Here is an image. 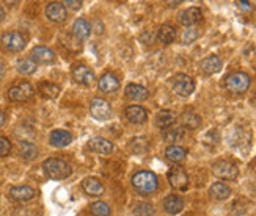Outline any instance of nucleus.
I'll use <instances>...</instances> for the list:
<instances>
[{
    "label": "nucleus",
    "mask_w": 256,
    "mask_h": 216,
    "mask_svg": "<svg viewBox=\"0 0 256 216\" xmlns=\"http://www.w3.org/2000/svg\"><path fill=\"white\" fill-rule=\"evenodd\" d=\"M42 169H44L46 176L49 179L54 180H63L71 176V166L66 163L65 160L61 158H47L44 163H42Z\"/></svg>",
    "instance_id": "1"
},
{
    "label": "nucleus",
    "mask_w": 256,
    "mask_h": 216,
    "mask_svg": "<svg viewBox=\"0 0 256 216\" xmlns=\"http://www.w3.org/2000/svg\"><path fill=\"white\" fill-rule=\"evenodd\" d=\"M134 188L142 194H151L157 190V177L154 172L140 171L132 177Z\"/></svg>",
    "instance_id": "2"
},
{
    "label": "nucleus",
    "mask_w": 256,
    "mask_h": 216,
    "mask_svg": "<svg viewBox=\"0 0 256 216\" xmlns=\"http://www.w3.org/2000/svg\"><path fill=\"white\" fill-rule=\"evenodd\" d=\"M250 77L245 72H234L227 77V90L234 94H242L249 90Z\"/></svg>",
    "instance_id": "3"
},
{
    "label": "nucleus",
    "mask_w": 256,
    "mask_h": 216,
    "mask_svg": "<svg viewBox=\"0 0 256 216\" xmlns=\"http://www.w3.org/2000/svg\"><path fill=\"white\" fill-rule=\"evenodd\" d=\"M212 172H214V176L219 179L234 180L239 176V168L228 160H219L212 165Z\"/></svg>",
    "instance_id": "4"
},
{
    "label": "nucleus",
    "mask_w": 256,
    "mask_h": 216,
    "mask_svg": "<svg viewBox=\"0 0 256 216\" xmlns=\"http://www.w3.org/2000/svg\"><path fill=\"white\" fill-rule=\"evenodd\" d=\"M172 88L178 96H190L195 90V82L192 77L186 74H176L175 77L172 79Z\"/></svg>",
    "instance_id": "5"
},
{
    "label": "nucleus",
    "mask_w": 256,
    "mask_h": 216,
    "mask_svg": "<svg viewBox=\"0 0 256 216\" xmlns=\"http://www.w3.org/2000/svg\"><path fill=\"white\" fill-rule=\"evenodd\" d=\"M33 96V86L28 82H20L8 90V97L14 102H25Z\"/></svg>",
    "instance_id": "6"
},
{
    "label": "nucleus",
    "mask_w": 256,
    "mask_h": 216,
    "mask_svg": "<svg viewBox=\"0 0 256 216\" xmlns=\"http://www.w3.org/2000/svg\"><path fill=\"white\" fill-rule=\"evenodd\" d=\"M168 182L175 190L184 191L189 187V176L183 168L175 166L168 171Z\"/></svg>",
    "instance_id": "7"
},
{
    "label": "nucleus",
    "mask_w": 256,
    "mask_h": 216,
    "mask_svg": "<svg viewBox=\"0 0 256 216\" xmlns=\"http://www.w3.org/2000/svg\"><path fill=\"white\" fill-rule=\"evenodd\" d=\"M2 46L6 50L19 52L25 47V38L19 33V31H8L2 36Z\"/></svg>",
    "instance_id": "8"
},
{
    "label": "nucleus",
    "mask_w": 256,
    "mask_h": 216,
    "mask_svg": "<svg viewBox=\"0 0 256 216\" xmlns=\"http://www.w3.org/2000/svg\"><path fill=\"white\" fill-rule=\"evenodd\" d=\"M90 111H91V116L96 117L98 121H104L110 116L112 108L107 101L101 99V97H96L90 104Z\"/></svg>",
    "instance_id": "9"
},
{
    "label": "nucleus",
    "mask_w": 256,
    "mask_h": 216,
    "mask_svg": "<svg viewBox=\"0 0 256 216\" xmlns=\"http://www.w3.org/2000/svg\"><path fill=\"white\" fill-rule=\"evenodd\" d=\"M30 58L33 60L35 63H41V64H49L55 60V55L54 52H52L49 47H44V46H36L31 49L30 52Z\"/></svg>",
    "instance_id": "10"
},
{
    "label": "nucleus",
    "mask_w": 256,
    "mask_h": 216,
    "mask_svg": "<svg viewBox=\"0 0 256 216\" xmlns=\"http://www.w3.org/2000/svg\"><path fill=\"white\" fill-rule=\"evenodd\" d=\"M88 146H90V149L93 150V152L99 154V155H109V154H112V150H113V144L109 141V139L101 138V136L91 138Z\"/></svg>",
    "instance_id": "11"
},
{
    "label": "nucleus",
    "mask_w": 256,
    "mask_h": 216,
    "mask_svg": "<svg viewBox=\"0 0 256 216\" xmlns=\"http://www.w3.org/2000/svg\"><path fill=\"white\" fill-rule=\"evenodd\" d=\"M46 16L54 22H63L66 19V8L60 2H50L46 6Z\"/></svg>",
    "instance_id": "12"
},
{
    "label": "nucleus",
    "mask_w": 256,
    "mask_h": 216,
    "mask_svg": "<svg viewBox=\"0 0 256 216\" xmlns=\"http://www.w3.org/2000/svg\"><path fill=\"white\" fill-rule=\"evenodd\" d=\"M72 77H74V80H76L77 83L85 85V86L93 85L94 80H96L93 71L90 68H87V66H76V68H74Z\"/></svg>",
    "instance_id": "13"
},
{
    "label": "nucleus",
    "mask_w": 256,
    "mask_h": 216,
    "mask_svg": "<svg viewBox=\"0 0 256 216\" xmlns=\"http://www.w3.org/2000/svg\"><path fill=\"white\" fill-rule=\"evenodd\" d=\"M124 116L127 117V121L132 124H143L148 119V113L145 108L138 107V105H131L126 108Z\"/></svg>",
    "instance_id": "14"
},
{
    "label": "nucleus",
    "mask_w": 256,
    "mask_h": 216,
    "mask_svg": "<svg viewBox=\"0 0 256 216\" xmlns=\"http://www.w3.org/2000/svg\"><path fill=\"white\" fill-rule=\"evenodd\" d=\"M124 93H126V96L129 97L131 101H137V102L146 101L148 96H149V93H148V90L145 88V86H142V85H134V83L127 85Z\"/></svg>",
    "instance_id": "15"
},
{
    "label": "nucleus",
    "mask_w": 256,
    "mask_h": 216,
    "mask_svg": "<svg viewBox=\"0 0 256 216\" xmlns=\"http://www.w3.org/2000/svg\"><path fill=\"white\" fill-rule=\"evenodd\" d=\"M201 19H203L201 9L197 8V6H192V8L186 9V11L181 14V24L186 25V27H192V25L198 24Z\"/></svg>",
    "instance_id": "16"
},
{
    "label": "nucleus",
    "mask_w": 256,
    "mask_h": 216,
    "mask_svg": "<svg viewBox=\"0 0 256 216\" xmlns=\"http://www.w3.org/2000/svg\"><path fill=\"white\" fill-rule=\"evenodd\" d=\"M164 209L170 215H178L184 209V201H183V198L176 196V194H170V196H167L164 199Z\"/></svg>",
    "instance_id": "17"
},
{
    "label": "nucleus",
    "mask_w": 256,
    "mask_h": 216,
    "mask_svg": "<svg viewBox=\"0 0 256 216\" xmlns=\"http://www.w3.org/2000/svg\"><path fill=\"white\" fill-rule=\"evenodd\" d=\"M99 88L104 93H115L120 90V80L116 79L113 74L107 72L99 79Z\"/></svg>",
    "instance_id": "18"
},
{
    "label": "nucleus",
    "mask_w": 256,
    "mask_h": 216,
    "mask_svg": "<svg viewBox=\"0 0 256 216\" xmlns=\"http://www.w3.org/2000/svg\"><path fill=\"white\" fill-rule=\"evenodd\" d=\"M82 187H83V191L87 193L88 196H101V194L104 193V185L101 183V180L96 179V177L85 179Z\"/></svg>",
    "instance_id": "19"
},
{
    "label": "nucleus",
    "mask_w": 256,
    "mask_h": 216,
    "mask_svg": "<svg viewBox=\"0 0 256 216\" xmlns=\"http://www.w3.org/2000/svg\"><path fill=\"white\" fill-rule=\"evenodd\" d=\"M71 141H72V136L68 130H61V128H58V130H54L50 133V144L55 147H65Z\"/></svg>",
    "instance_id": "20"
},
{
    "label": "nucleus",
    "mask_w": 256,
    "mask_h": 216,
    "mask_svg": "<svg viewBox=\"0 0 256 216\" xmlns=\"http://www.w3.org/2000/svg\"><path fill=\"white\" fill-rule=\"evenodd\" d=\"M9 194H11L13 199L25 202V201L33 199L35 191H33V188H30L27 185H20V187H13L11 190H9Z\"/></svg>",
    "instance_id": "21"
},
{
    "label": "nucleus",
    "mask_w": 256,
    "mask_h": 216,
    "mask_svg": "<svg viewBox=\"0 0 256 216\" xmlns=\"http://www.w3.org/2000/svg\"><path fill=\"white\" fill-rule=\"evenodd\" d=\"M211 196L212 199H216V201H225L230 198V194H231V190L228 185H225V183H222V182H217L214 183V185L211 187Z\"/></svg>",
    "instance_id": "22"
},
{
    "label": "nucleus",
    "mask_w": 256,
    "mask_h": 216,
    "mask_svg": "<svg viewBox=\"0 0 256 216\" xmlns=\"http://www.w3.org/2000/svg\"><path fill=\"white\" fill-rule=\"evenodd\" d=\"M165 155L170 161H173V163H181V161L186 160L187 150L181 146H168L165 150Z\"/></svg>",
    "instance_id": "23"
},
{
    "label": "nucleus",
    "mask_w": 256,
    "mask_h": 216,
    "mask_svg": "<svg viewBox=\"0 0 256 216\" xmlns=\"http://www.w3.org/2000/svg\"><path fill=\"white\" fill-rule=\"evenodd\" d=\"M90 31H91V27L88 24V20L85 19H77L76 22H74V27H72V33L76 35L79 39H87L90 36Z\"/></svg>",
    "instance_id": "24"
},
{
    "label": "nucleus",
    "mask_w": 256,
    "mask_h": 216,
    "mask_svg": "<svg viewBox=\"0 0 256 216\" xmlns=\"http://www.w3.org/2000/svg\"><path fill=\"white\" fill-rule=\"evenodd\" d=\"M201 68L206 74H216L222 69V60L217 55H211V57L203 60Z\"/></svg>",
    "instance_id": "25"
},
{
    "label": "nucleus",
    "mask_w": 256,
    "mask_h": 216,
    "mask_svg": "<svg viewBox=\"0 0 256 216\" xmlns=\"http://www.w3.org/2000/svg\"><path fill=\"white\" fill-rule=\"evenodd\" d=\"M157 39L162 42V44H172L176 39V30L172 25H162L157 31Z\"/></svg>",
    "instance_id": "26"
},
{
    "label": "nucleus",
    "mask_w": 256,
    "mask_h": 216,
    "mask_svg": "<svg viewBox=\"0 0 256 216\" xmlns=\"http://www.w3.org/2000/svg\"><path fill=\"white\" fill-rule=\"evenodd\" d=\"M156 121H157V125H159V127L168 128V127H172V125L175 124L176 116H175L173 111H170V110H162V111H159V113H157Z\"/></svg>",
    "instance_id": "27"
},
{
    "label": "nucleus",
    "mask_w": 256,
    "mask_h": 216,
    "mask_svg": "<svg viewBox=\"0 0 256 216\" xmlns=\"http://www.w3.org/2000/svg\"><path fill=\"white\" fill-rule=\"evenodd\" d=\"M19 155L24 160H35L38 157V147L33 143L24 141L19 146Z\"/></svg>",
    "instance_id": "28"
},
{
    "label": "nucleus",
    "mask_w": 256,
    "mask_h": 216,
    "mask_svg": "<svg viewBox=\"0 0 256 216\" xmlns=\"http://www.w3.org/2000/svg\"><path fill=\"white\" fill-rule=\"evenodd\" d=\"M17 71L22 74V75H30L36 71V63L31 60V58H22L17 61Z\"/></svg>",
    "instance_id": "29"
},
{
    "label": "nucleus",
    "mask_w": 256,
    "mask_h": 216,
    "mask_svg": "<svg viewBox=\"0 0 256 216\" xmlns=\"http://www.w3.org/2000/svg\"><path fill=\"white\" fill-rule=\"evenodd\" d=\"M181 122H183L184 127H187V128H197V127H200L201 119L198 114L192 113V111H186L181 114Z\"/></svg>",
    "instance_id": "30"
},
{
    "label": "nucleus",
    "mask_w": 256,
    "mask_h": 216,
    "mask_svg": "<svg viewBox=\"0 0 256 216\" xmlns=\"http://www.w3.org/2000/svg\"><path fill=\"white\" fill-rule=\"evenodd\" d=\"M39 93L47 97V99H55V97L60 94V88L54 83H49V82H44L39 85Z\"/></svg>",
    "instance_id": "31"
},
{
    "label": "nucleus",
    "mask_w": 256,
    "mask_h": 216,
    "mask_svg": "<svg viewBox=\"0 0 256 216\" xmlns=\"http://www.w3.org/2000/svg\"><path fill=\"white\" fill-rule=\"evenodd\" d=\"M164 138L168 143H178L179 139L184 138V130L181 127H168V130L164 133Z\"/></svg>",
    "instance_id": "32"
},
{
    "label": "nucleus",
    "mask_w": 256,
    "mask_h": 216,
    "mask_svg": "<svg viewBox=\"0 0 256 216\" xmlns=\"http://www.w3.org/2000/svg\"><path fill=\"white\" fill-rule=\"evenodd\" d=\"M134 215L135 216H153L154 215V209L151 204H146V202H140L134 209Z\"/></svg>",
    "instance_id": "33"
},
{
    "label": "nucleus",
    "mask_w": 256,
    "mask_h": 216,
    "mask_svg": "<svg viewBox=\"0 0 256 216\" xmlns=\"http://www.w3.org/2000/svg\"><path fill=\"white\" fill-rule=\"evenodd\" d=\"M91 213L96 216H109L110 209H109V205L104 202H94L91 204Z\"/></svg>",
    "instance_id": "34"
},
{
    "label": "nucleus",
    "mask_w": 256,
    "mask_h": 216,
    "mask_svg": "<svg viewBox=\"0 0 256 216\" xmlns=\"http://www.w3.org/2000/svg\"><path fill=\"white\" fill-rule=\"evenodd\" d=\"M9 152H11V143H9V139L0 136V157H6Z\"/></svg>",
    "instance_id": "35"
},
{
    "label": "nucleus",
    "mask_w": 256,
    "mask_h": 216,
    "mask_svg": "<svg viewBox=\"0 0 256 216\" xmlns=\"http://www.w3.org/2000/svg\"><path fill=\"white\" fill-rule=\"evenodd\" d=\"M197 38H198L197 28H187L184 31V35H183V42H186V44H190V42H194Z\"/></svg>",
    "instance_id": "36"
},
{
    "label": "nucleus",
    "mask_w": 256,
    "mask_h": 216,
    "mask_svg": "<svg viewBox=\"0 0 256 216\" xmlns=\"http://www.w3.org/2000/svg\"><path fill=\"white\" fill-rule=\"evenodd\" d=\"M236 5H238V8L241 9V11H244V13H250L252 9H253L250 2H238Z\"/></svg>",
    "instance_id": "37"
},
{
    "label": "nucleus",
    "mask_w": 256,
    "mask_h": 216,
    "mask_svg": "<svg viewBox=\"0 0 256 216\" xmlns=\"http://www.w3.org/2000/svg\"><path fill=\"white\" fill-rule=\"evenodd\" d=\"M63 5H66L71 9H79L82 6V2H80V0H66V2L63 3Z\"/></svg>",
    "instance_id": "38"
},
{
    "label": "nucleus",
    "mask_w": 256,
    "mask_h": 216,
    "mask_svg": "<svg viewBox=\"0 0 256 216\" xmlns=\"http://www.w3.org/2000/svg\"><path fill=\"white\" fill-rule=\"evenodd\" d=\"M5 61L3 60H0V80L3 79V75H5Z\"/></svg>",
    "instance_id": "39"
},
{
    "label": "nucleus",
    "mask_w": 256,
    "mask_h": 216,
    "mask_svg": "<svg viewBox=\"0 0 256 216\" xmlns=\"http://www.w3.org/2000/svg\"><path fill=\"white\" fill-rule=\"evenodd\" d=\"M5 16H6V13H5V9L0 6V22H3L5 20Z\"/></svg>",
    "instance_id": "40"
},
{
    "label": "nucleus",
    "mask_w": 256,
    "mask_h": 216,
    "mask_svg": "<svg viewBox=\"0 0 256 216\" xmlns=\"http://www.w3.org/2000/svg\"><path fill=\"white\" fill-rule=\"evenodd\" d=\"M3 122H5V113L0 110V125H2Z\"/></svg>",
    "instance_id": "41"
},
{
    "label": "nucleus",
    "mask_w": 256,
    "mask_h": 216,
    "mask_svg": "<svg viewBox=\"0 0 256 216\" xmlns=\"http://www.w3.org/2000/svg\"><path fill=\"white\" fill-rule=\"evenodd\" d=\"M255 96H256V91H255Z\"/></svg>",
    "instance_id": "42"
}]
</instances>
